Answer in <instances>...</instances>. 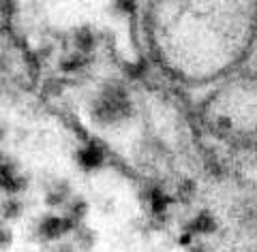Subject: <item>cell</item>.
I'll list each match as a JSON object with an SVG mask.
<instances>
[{
	"mask_svg": "<svg viewBox=\"0 0 257 252\" xmlns=\"http://www.w3.org/2000/svg\"><path fill=\"white\" fill-rule=\"evenodd\" d=\"M214 218H210V214H199L195 220L191 224V231L193 233H210L214 231Z\"/></svg>",
	"mask_w": 257,
	"mask_h": 252,
	"instance_id": "5",
	"label": "cell"
},
{
	"mask_svg": "<svg viewBox=\"0 0 257 252\" xmlns=\"http://www.w3.org/2000/svg\"><path fill=\"white\" fill-rule=\"evenodd\" d=\"M73 226H75V220H71V218L47 216L41 222V226H39V233H41L45 239H56V237H60L64 231L73 229Z\"/></svg>",
	"mask_w": 257,
	"mask_h": 252,
	"instance_id": "2",
	"label": "cell"
},
{
	"mask_svg": "<svg viewBox=\"0 0 257 252\" xmlns=\"http://www.w3.org/2000/svg\"><path fill=\"white\" fill-rule=\"evenodd\" d=\"M20 203L18 201H15V199H11V201H7L5 203V216L7 218H15V216H18L20 214Z\"/></svg>",
	"mask_w": 257,
	"mask_h": 252,
	"instance_id": "10",
	"label": "cell"
},
{
	"mask_svg": "<svg viewBox=\"0 0 257 252\" xmlns=\"http://www.w3.org/2000/svg\"><path fill=\"white\" fill-rule=\"evenodd\" d=\"M52 252H75V250L71 248V246H67V243H64V246H58V248H54Z\"/></svg>",
	"mask_w": 257,
	"mask_h": 252,
	"instance_id": "11",
	"label": "cell"
},
{
	"mask_svg": "<svg viewBox=\"0 0 257 252\" xmlns=\"http://www.w3.org/2000/svg\"><path fill=\"white\" fill-rule=\"evenodd\" d=\"M86 209H88V205L82 201V199H77L75 203H73V207H71V220H82V218L86 216Z\"/></svg>",
	"mask_w": 257,
	"mask_h": 252,
	"instance_id": "8",
	"label": "cell"
},
{
	"mask_svg": "<svg viewBox=\"0 0 257 252\" xmlns=\"http://www.w3.org/2000/svg\"><path fill=\"white\" fill-rule=\"evenodd\" d=\"M94 241H96L94 231H90L88 226H75V246H77V250H82V252L90 250L94 246Z\"/></svg>",
	"mask_w": 257,
	"mask_h": 252,
	"instance_id": "4",
	"label": "cell"
},
{
	"mask_svg": "<svg viewBox=\"0 0 257 252\" xmlns=\"http://www.w3.org/2000/svg\"><path fill=\"white\" fill-rule=\"evenodd\" d=\"M75 45L79 47L82 52H90L92 45H94V39H92V32L88 28H82L75 32Z\"/></svg>",
	"mask_w": 257,
	"mask_h": 252,
	"instance_id": "6",
	"label": "cell"
},
{
	"mask_svg": "<svg viewBox=\"0 0 257 252\" xmlns=\"http://www.w3.org/2000/svg\"><path fill=\"white\" fill-rule=\"evenodd\" d=\"M165 207H167V197L161 194L159 190H155L152 192V212L161 214V212H165Z\"/></svg>",
	"mask_w": 257,
	"mask_h": 252,
	"instance_id": "7",
	"label": "cell"
},
{
	"mask_svg": "<svg viewBox=\"0 0 257 252\" xmlns=\"http://www.w3.org/2000/svg\"><path fill=\"white\" fill-rule=\"evenodd\" d=\"M84 64V58L82 56H73V58H67V60H62L60 62V69L62 71H75V69H79Z\"/></svg>",
	"mask_w": 257,
	"mask_h": 252,
	"instance_id": "9",
	"label": "cell"
},
{
	"mask_svg": "<svg viewBox=\"0 0 257 252\" xmlns=\"http://www.w3.org/2000/svg\"><path fill=\"white\" fill-rule=\"evenodd\" d=\"M77 160H79V165H82L84 169H96L103 162V150L99 148V145L90 143L88 148L79 150Z\"/></svg>",
	"mask_w": 257,
	"mask_h": 252,
	"instance_id": "3",
	"label": "cell"
},
{
	"mask_svg": "<svg viewBox=\"0 0 257 252\" xmlns=\"http://www.w3.org/2000/svg\"><path fill=\"white\" fill-rule=\"evenodd\" d=\"M128 113H131V105L120 88H107L92 105V120H96L101 126L118 124L128 118Z\"/></svg>",
	"mask_w": 257,
	"mask_h": 252,
	"instance_id": "1",
	"label": "cell"
}]
</instances>
